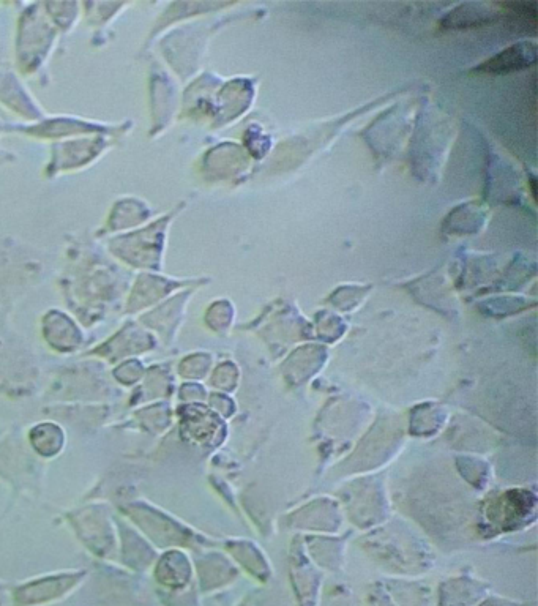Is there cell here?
I'll return each mask as SVG.
<instances>
[{"label":"cell","instance_id":"6da1fadb","mask_svg":"<svg viewBox=\"0 0 538 606\" xmlns=\"http://www.w3.org/2000/svg\"><path fill=\"white\" fill-rule=\"evenodd\" d=\"M59 286L75 299H101L120 294L131 278L128 269L108 255L92 234H71L65 240Z\"/></svg>","mask_w":538,"mask_h":606},{"label":"cell","instance_id":"9c48e42d","mask_svg":"<svg viewBox=\"0 0 538 606\" xmlns=\"http://www.w3.org/2000/svg\"><path fill=\"white\" fill-rule=\"evenodd\" d=\"M0 106L18 117L21 124H35L49 116L24 79L12 68L0 67Z\"/></svg>","mask_w":538,"mask_h":606},{"label":"cell","instance_id":"5b68a950","mask_svg":"<svg viewBox=\"0 0 538 606\" xmlns=\"http://www.w3.org/2000/svg\"><path fill=\"white\" fill-rule=\"evenodd\" d=\"M122 143L124 141L109 136H86L49 144V157L43 168V177L46 180H56L86 171Z\"/></svg>","mask_w":538,"mask_h":606},{"label":"cell","instance_id":"8992f818","mask_svg":"<svg viewBox=\"0 0 538 606\" xmlns=\"http://www.w3.org/2000/svg\"><path fill=\"white\" fill-rule=\"evenodd\" d=\"M147 100L150 117L147 138L155 141L171 128L179 105L176 83L158 60H152L147 70Z\"/></svg>","mask_w":538,"mask_h":606},{"label":"cell","instance_id":"2e32d148","mask_svg":"<svg viewBox=\"0 0 538 606\" xmlns=\"http://www.w3.org/2000/svg\"><path fill=\"white\" fill-rule=\"evenodd\" d=\"M7 120L2 119V117H0V138H2V136H5V130H7Z\"/></svg>","mask_w":538,"mask_h":606},{"label":"cell","instance_id":"8fae6325","mask_svg":"<svg viewBox=\"0 0 538 606\" xmlns=\"http://www.w3.org/2000/svg\"><path fill=\"white\" fill-rule=\"evenodd\" d=\"M133 2H97V0H87L81 2L83 8V21L95 30L94 37L98 34L106 37V30L116 23L120 16L127 12L128 8L133 7Z\"/></svg>","mask_w":538,"mask_h":606},{"label":"cell","instance_id":"30bf717a","mask_svg":"<svg viewBox=\"0 0 538 606\" xmlns=\"http://www.w3.org/2000/svg\"><path fill=\"white\" fill-rule=\"evenodd\" d=\"M179 286H182V281L165 277L160 272H138L131 281L127 300L128 310L139 311L149 305H154L155 302L163 299L166 294Z\"/></svg>","mask_w":538,"mask_h":606},{"label":"cell","instance_id":"277c9868","mask_svg":"<svg viewBox=\"0 0 538 606\" xmlns=\"http://www.w3.org/2000/svg\"><path fill=\"white\" fill-rule=\"evenodd\" d=\"M136 122L124 119L120 122L86 119L73 114H49L35 124L8 122L5 135L23 136L42 143H59L67 139L86 138V136H109L125 141L135 131Z\"/></svg>","mask_w":538,"mask_h":606},{"label":"cell","instance_id":"3957f363","mask_svg":"<svg viewBox=\"0 0 538 606\" xmlns=\"http://www.w3.org/2000/svg\"><path fill=\"white\" fill-rule=\"evenodd\" d=\"M182 209L184 204H177L174 209L155 217L147 225L135 231L109 237L101 244L108 251V255L125 269L136 272H161L165 267L169 228Z\"/></svg>","mask_w":538,"mask_h":606},{"label":"cell","instance_id":"9a60e30c","mask_svg":"<svg viewBox=\"0 0 538 606\" xmlns=\"http://www.w3.org/2000/svg\"><path fill=\"white\" fill-rule=\"evenodd\" d=\"M15 161H18V155L13 154L12 150L0 147V166L12 165Z\"/></svg>","mask_w":538,"mask_h":606},{"label":"cell","instance_id":"4fadbf2b","mask_svg":"<svg viewBox=\"0 0 538 606\" xmlns=\"http://www.w3.org/2000/svg\"><path fill=\"white\" fill-rule=\"evenodd\" d=\"M534 59L535 49L529 45H520L509 49V51H505L501 56H497L496 59L488 62L490 64L488 68L497 70V72H501V70H513V68L516 70V68L526 67Z\"/></svg>","mask_w":538,"mask_h":606},{"label":"cell","instance_id":"7a4b0ae2","mask_svg":"<svg viewBox=\"0 0 538 606\" xmlns=\"http://www.w3.org/2000/svg\"><path fill=\"white\" fill-rule=\"evenodd\" d=\"M60 34L45 15L42 2L21 4L16 19L13 62L15 72L23 79H35L43 84L48 79L49 62L56 53Z\"/></svg>","mask_w":538,"mask_h":606},{"label":"cell","instance_id":"ba28073f","mask_svg":"<svg viewBox=\"0 0 538 606\" xmlns=\"http://www.w3.org/2000/svg\"><path fill=\"white\" fill-rule=\"evenodd\" d=\"M155 209L150 206L147 199L136 195H122L114 199L109 207L103 225L92 234L95 239L103 240L109 237L119 236L125 232L135 231L141 226L147 225L154 220Z\"/></svg>","mask_w":538,"mask_h":606},{"label":"cell","instance_id":"5bb4252c","mask_svg":"<svg viewBox=\"0 0 538 606\" xmlns=\"http://www.w3.org/2000/svg\"><path fill=\"white\" fill-rule=\"evenodd\" d=\"M46 322H48L46 329H48L51 340L57 341V343H65L67 341L68 345H73L78 340V330L59 311H51L48 318H46Z\"/></svg>","mask_w":538,"mask_h":606},{"label":"cell","instance_id":"52a82bcc","mask_svg":"<svg viewBox=\"0 0 538 606\" xmlns=\"http://www.w3.org/2000/svg\"><path fill=\"white\" fill-rule=\"evenodd\" d=\"M46 255L42 250L15 237L0 236V283H34L45 274Z\"/></svg>","mask_w":538,"mask_h":606},{"label":"cell","instance_id":"7c38bea8","mask_svg":"<svg viewBox=\"0 0 538 606\" xmlns=\"http://www.w3.org/2000/svg\"><path fill=\"white\" fill-rule=\"evenodd\" d=\"M42 7L51 24L56 27L60 37L70 35L83 21L81 2H75V0H62V2L48 0V2H42Z\"/></svg>","mask_w":538,"mask_h":606}]
</instances>
